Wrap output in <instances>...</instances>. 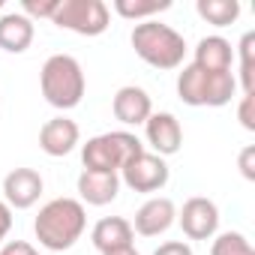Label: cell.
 I'll list each match as a JSON object with an SVG mask.
<instances>
[{"label":"cell","mask_w":255,"mask_h":255,"mask_svg":"<svg viewBox=\"0 0 255 255\" xmlns=\"http://www.w3.org/2000/svg\"><path fill=\"white\" fill-rule=\"evenodd\" d=\"M39 87H42V96H45L48 105H54L60 111H69V108L81 105L84 90H87V78H84L81 63L72 54H51L42 63Z\"/></svg>","instance_id":"3957f363"},{"label":"cell","mask_w":255,"mask_h":255,"mask_svg":"<svg viewBox=\"0 0 255 255\" xmlns=\"http://www.w3.org/2000/svg\"><path fill=\"white\" fill-rule=\"evenodd\" d=\"M36 36V27L27 15L21 12H6L0 15V48L9 54H24Z\"/></svg>","instance_id":"2e32d148"},{"label":"cell","mask_w":255,"mask_h":255,"mask_svg":"<svg viewBox=\"0 0 255 255\" xmlns=\"http://www.w3.org/2000/svg\"><path fill=\"white\" fill-rule=\"evenodd\" d=\"M111 12L102 0H60L51 24L72 30L78 36H99L108 30Z\"/></svg>","instance_id":"8992f818"},{"label":"cell","mask_w":255,"mask_h":255,"mask_svg":"<svg viewBox=\"0 0 255 255\" xmlns=\"http://www.w3.org/2000/svg\"><path fill=\"white\" fill-rule=\"evenodd\" d=\"M132 240H135L132 222L123 219V216H105L90 231V243L99 249V255L111 252V249H120V246H132Z\"/></svg>","instance_id":"9a60e30c"},{"label":"cell","mask_w":255,"mask_h":255,"mask_svg":"<svg viewBox=\"0 0 255 255\" xmlns=\"http://www.w3.org/2000/svg\"><path fill=\"white\" fill-rule=\"evenodd\" d=\"M9 231H12V207L6 201H0V243L6 240Z\"/></svg>","instance_id":"4316f807"},{"label":"cell","mask_w":255,"mask_h":255,"mask_svg":"<svg viewBox=\"0 0 255 255\" xmlns=\"http://www.w3.org/2000/svg\"><path fill=\"white\" fill-rule=\"evenodd\" d=\"M174 222H177V207H174V201L165 198V195H153V198H147V201L135 210L132 231L141 234V237H159V234H165Z\"/></svg>","instance_id":"8fae6325"},{"label":"cell","mask_w":255,"mask_h":255,"mask_svg":"<svg viewBox=\"0 0 255 255\" xmlns=\"http://www.w3.org/2000/svg\"><path fill=\"white\" fill-rule=\"evenodd\" d=\"M84 228H87V210L78 198H54L42 204L33 222V234L39 246H45L48 252L72 249L81 240Z\"/></svg>","instance_id":"6da1fadb"},{"label":"cell","mask_w":255,"mask_h":255,"mask_svg":"<svg viewBox=\"0 0 255 255\" xmlns=\"http://www.w3.org/2000/svg\"><path fill=\"white\" fill-rule=\"evenodd\" d=\"M153 255H192V246L183 243V240H168V243H162Z\"/></svg>","instance_id":"484cf974"},{"label":"cell","mask_w":255,"mask_h":255,"mask_svg":"<svg viewBox=\"0 0 255 255\" xmlns=\"http://www.w3.org/2000/svg\"><path fill=\"white\" fill-rule=\"evenodd\" d=\"M237 165H240V174L246 180H255V144H246L237 156Z\"/></svg>","instance_id":"cb8c5ba5"},{"label":"cell","mask_w":255,"mask_h":255,"mask_svg":"<svg viewBox=\"0 0 255 255\" xmlns=\"http://www.w3.org/2000/svg\"><path fill=\"white\" fill-rule=\"evenodd\" d=\"M195 12L213 27H228L240 18V3L237 0H198Z\"/></svg>","instance_id":"ac0fdd59"},{"label":"cell","mask_w":255,"mask_h":255,"mask_svg":"<svg viewBox=\"0 0 255 255\" xmlns=\"http://www.w3.org/2000/svg\"><path fill=\"white\" fill-rule=\"evenodd\" d=\"M57 6H60V0H21V15H27L30 21L33 18H48L51 21Z\"/></svg>","instance_id":"7402d4cb"},{"label":"cell","mask_w":255,"mask_h":255,"mask_svg":"<svg viewBox=\"0 0 255 255\" xmlns=\"http://www.w3.org/2000/svg\"><path fill=\"white\" fill-rule=\"evenodd\" d=\"M237 120L243 129L255 132V93H243L240 96V105H237Z\"/></svg>","instance_id":"603a6c76"},{"label":"cell","mask_w":255,"mask_h":255,"mask_svg":"<svg viewBox=\"0 0 255 255\" xmlns=\"http://www.w3.org/2000/svg\"><path fill=\"white\" fill-rule=\"evenodd\" d=\"M240 87L243 93H255V33H243L240 39Z\"/></svg>","instance_id":"ffe728a7"},{"label":"cell","mask_w":255,"mask_h":255,"mask_svg":"<svg viewBox=\"0 0 255 255\" xmlns=\"http://www.w3.org/2000/svg\"><path fill=\"white\" fill-rule=\"evenodd\" d=\"M111 111H114V117H117L123 126H138V123H144V120L153 114V102H150V96H147L144 87L126 84V87H120V90L114 93Z\"/></svg>","instance_id":"4fadbf2b"},{"label":"cell","mask_w":255,"mask_h":255,"mask_svg":"<svg viewBox=\"0 0 255 255\" xmlns=\"http://www.w3.org/2000/svg\"><path fill=\"white\" fill-rule=\"evenodd\" d=\"M171 9V0H114V12L129 21H150L153 15Z\"/></svg>","instance_id":"d6986e66"},{"label":"cell","mask_w":255,"mask_h":255,"mask_svg":"<svg viewBox=\"0 0 255 255\" xmlns=\"http://www.w3.org/2000/svg\"><path fill=\"white\" fill-rule=\"evenodd\" d=\"M78 138H81L78 123L69 120V117H63V114L45 120V123H42V129H39V147H42L45 156H54V159L69 156V153L75 150Z\"/></svg>","instance_id":"7c38bea8"},{"label":"cell","mask_w":255,"mask_h":255,"mask_svg":"<svg viewBox=\"0 0 255 255\" xmlns=\"http://www.w3.org/2000/svg\"><path fill=\"white\" fill-rule=\"evenodd\" d=\"M0 9H3V0H0Z\"/></svg>","instance_id":"f1b7e54d"},{"label":"cell","mask_w":255,"mask_h":255,"mask_svg":"<svg viewBox=\"0 0 255 255\" xmlns=\"http://www.w3.org/2000/svg\"><path fill=\"white\" fill-rule=\"evenodd\" d=\"M102 255H141L135 246H120V249H111V252H102Z\"/></svg>","instance_id":"83f0119b"},{"label":"cell","mask_w":255,"mask_h":255,"mask_svg":"<svg viewBox=\"0 0 255 255\" xmlns=\"http://www.w3.org/2000/svg\"><path fill=\"white\" fill-rule=\"evenodd\" d=\"M144 135L156 156H174L183 144V126L171 111H153L144 120Z\"/></svg>","instance_id":"9c48e42d"},{"label":"cell","mask_w":255,"mask_h":255,"mask_svg":"<svg viewBox=\"0 0 255 255\" xmlns=\"http://www.w3.org/2000/svg\"><path fill=\"white\" fill-rule=\"evenodd\" d=\"M195 66L207 69V72H231L234 66V48L228 39L222 36H204L195 45Z\"/></svg>","instance_id":"e0dca14e"},{"label":"cell","mask_w":255,"mask_h":255,"mask_svg":"<svg viewBox=\"0 0 255 255\" xmlns=\"http://www.w3.org/2000/svg\"><path fill=\"white\" fill-rule=\"evenodd\" d=\"M45 180L36 168H12L3 177V198L12 210H27L39 201Z\"/></svg>","instance_id":"30bf717a"},{"label":"cell","mask_w":255,"mask_h":255,"mask_svg":"<svg viewBox=\"0 0 255 255\" xmlns=\"http://www.w3.org/2000/svg\"><path fill=\"white\" fill-rule=\"evenodd\" d=\"M210 255H255V249L246 240V234H240V231H222V234L213 237Z\"/></svg>","instance_id":"44dd1931"},{"label":"cell","mask_w":255,"mask_h":255,"mask_svg":"<svg viewBox=\"0 0 255 255\" xmlns=\"http://www.w3.org/2000/svg\"><path fill=\"white\" fill-rule=\"evenodd\" d=\"M171 171H168V162L150 150H141L138 156H132L120 168V183H126L132 192H159L165 189Z\"/></svg>","instance_id":"52a82bcc"},{"label":"cell","mask_w":255,"mask_h":255,"mask_svg":"<svg viewBox=\"0 0 255 255\" xmlns=\"http://www.w3.org/2000/svg\"><path fill=\"white\" fill-rule=\"evenodd\" d=\"M177 96L192 108H222L237 96V75L234 72H207L195 63L177 72Z\"/></svg>","instance_id":"277c9868"},{"label":"cell","mask_w":255,"mask_h":255,"mask_svg":"<svg viewBox=\"0 0 255 255\" xmlns=\"http://www.w3.org/2000/svg\"><path fill=\"white\" fill-rule=\"evenodd\" d=\"M177 222L189 240H210L219 231V207L204 195H192L177 210Z\"/></svg>","instance_id":"ba28073f"},{"label":"cell","mask_w":255,"mask_h":255,"mask_svg":"<svg viewBox=\"0 0 255 255\" xmlns=\"http://www.w3.org/2000/svg\"><path fill=\"white\" fill-rule=\"evenodd\" d=\"M129 42H132L135 54L153 69H177L183 63V57H186L183 33H177L171 24H162L156 18L135 24Z\"/></svg>","instance_id":"7a4b0ae2"},{"label":"cell","mask_w":255,"mask_h":255,"mask_svg":"<svg viewBox=\"0 0 255 255\" xmlns=\"http://www.w3.org/2000/svg\"><path fill=\"white\" fill-rule=\"evenodd\" d=\"M0 255H39V252L27 240H9L6 246H0Z\"/></svg>","instance_id":"d4e9b609"},{"label":"cell","mask_w":255,"mask_h":255,"mask_svg":"<svg viewBox=\"0 0 255 255\" xmlns=\"http://www.w3.org/2000/svg\"><path fill=\"white\" fill-rule=\"evenodd\" d=\"M120 192V174H99V171H81L78 174V195L81 204L105 207Z\"/></svg>","instance_id":"5bb4252c"},{"label":"cell","mask_w":255,"mask_h":255,"mask_svg":"<svg viewBox=\"0 0 255 255\" xmlns=\"http://www.w3.org/2000/svg\"><path fill=\"white\" fill-rule=\"evenodd\" d=\"M141 150H144V144L138 141V135L126 132V129H114V132L87 138V144L81 147V162H84V171L120 174V168L132 156H138Z\"/></svg>","instance_id":"5b68a950"}]
</instances>
